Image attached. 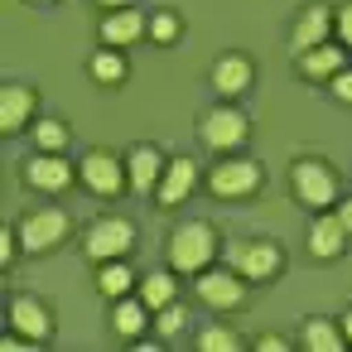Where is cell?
<instances>
[{"label":"cell","instance_id":"1","mask_svg":"<svg viewBox=\"0 0 352 352\" xmlns=\"http://www.w3.org/2000/svg\"><path fill=\"white\" fill-rule=\"evenodd\" d=\"M212 256H217V232H212L208 222H184V227L169 236V270H179V275L208 270Z\"/></svg>","mask_w":352,"mask_h":352},{"label":"cell","instance_id":"2","mask_svg":"<svg viewBox=\"0 0 352 352\" xmlns=\"http://www.w3.org/2000/svg\"><path fill=\"white\" fill-rule=\"evenodd\" d=\"M198 135H203V145H208V150L227 155V150L246 145V135H251V121H246V116H241L236 107H212V111L203 116Z\"/></svg>","mask_w":352,"mask_h":352},{"label":"cell","instance_id":"3","mask_svg":"<svg viewBox=\"0 0 352 352\" xmlns=\"http://www.w3.org/2000/svg\"><path fill=\"white\" fill-rule=\"evenodd\" d=\"M289 188H294V198L304 208H328L338 198V179H333V169L323 160H299L294 174H289Z\"/></svg>","mask_w":352,"mask_h":352},{"label":"cell","instance_id":"4","mask_svg":"<svg viewBox=\"0 0 352 352\" xmlns=\"http://www.w3.org/2000/svg\"><path fill=\"white\" fill-rule=\"evenodd\" d=\"M232 270L241 275V280H256V285H265V280H275L280 275V265H285V256H280V246H270V241H232Z\"/></svg>","mask_w":352,"mask_h":352},{"label":"cell","instance_id":"5","mask_svg":"<svg viewBox=\"0 0 352 352\" xmlns=\"http://www.w3.org/2000/svg\"><path fill=\"white\" fill-rule=\"evenodd\" d=\"M131 241H135V227L126 222V217H97L92 227H87V256L102 265V261H121L126 251H131Z\"/></svg>","mask_w":352,"mask_h":352},{"label":"cell","instance_id":"6","mask_svg":"<svg viewBox=\"0 0 352 352\" xmlns=\"http://www.w3.org/2000/svg\"><path fill=\"white\" fill-rule=\"evenodd\" d=\"M265 184V169L256 164V160H222L217 169H212V179H208V188L217 193V198H246V193H256Z\"/></svg>","mask_w":352,"mask_h":352},{"label":"cell","instance_id":"7","mask_svg":"<svg viewBox=\"0 0 352 352\" xmlns=\"http://www.w3.org/2000/svg\"><path fill=\"white\" fill-rule=\"evenodd\" d=\"M78 179H82L92 193H102V198H111V193H121V188L131 184L126 164H121L116 155H107V150H92V155H82V164H78Z\"/></svg>","mask_w":352,"mask_h":352},{"label":"cell","instance_id":"8","mask_svg":"<svg viewBox=\"0 0 352 352\" xmlns=\"http://www.w3.org/2000/svg\"><path fill=\"white\" fill-rule=\"evenodd\" d=\"M68 236V212L63 208H34L25 222H20V246L25 251H49Z\"/></svg>","mask_w":352,"mask_h":352},{"label":"cell","instance_id":"9","mask_svg":"<svg viewBox=\"0 0 352 352\" xmlns=\"http://www.w3.org/2000/svg\"><path fill=\"white\" fill-rule=\"evenodd\" d=\"M198 299L212 309H241L246 304V285L236 270H198Z\"/></svg>","mask_w":352,"mask_h":352},{"label":"cell","instance_id":"10","mask_svg":"<svg viewBox=\"0 0 352 352\" xmlns=\"http://www.w3.org/2000/svg\"><path fill=\"white\" fill-rule=\"evenodd\" d=\"M73 179H78V169H73L58 150H44V155H34V160L25 164V184H34V188H44V193H63Z\"/></svg>","mask_w":352,"mask_h":352},{"label":"cell","instance_id":"11","mask_svg":"<svg viewBox=\"0 0 352 352\" xmlns=\"http://www.w3.org/2000/svg\"><path fill=\"white\" fill-rule=\"evenodd\" d=\"M193 184H198V164L179 155V160H169V164H164V179H160L155 198H160L164 208H179V203L193 193Z\"/></svg>","mask_w":352,"mask_h":352},{"label":"cell","instance_id":"12","mask_svg":"<svg viewBox=\"0 0 352 352\" xmlns=\"http://www.w3.org/2000/svg\"><path fill=\"white\" fill-rule=\"evenodd\" d=\"M328 30H333V10H328V6H309V10L299 15L294 34H289V49H294V54H309V49L328 44Z\"/></svg>","mask_w":352,"mask_h":352},{"label":"cell","instance_id":"13","mask_svg":"<svg viewBox=\"0 0 352 352\" xmlns=\"http://www.w3.org/2000/svg\"><path fill=\"white\" fill-rule=\"evenodd\" d=\"M251 78H256V68H251L246 54H222V58L212 63V87H217L222 97H241V92L251 87Z\"/></svg>","mask_w":352,"mask_h":352},{"label":"cell","instance_id":"14","mask_svg":"<svg viewBox=\"0 0 352 352\" xmlns=\"http://www.w3.org/2000/svg\"><path fill=\"white\" fill-rule=\"evenodd\" d=\"M126 174H131V188H135V193H155L160 179H164L160 150H155V145H135V150L126 155Z\"/></svg>","mask_w":352,"mask_h":352},{"label":"cell","instance_id":"15","mask_svg":"<svg viewBox=\"0 0 352 352\" xmlns=\"http://www.w3.org/2000/svg\"><path fill=\"white\" fill-rule=\"evenodd\" d=\"M10 323H15L30 342H44V338L54 333V318H49V309H44L34 294H20V299L10 304Z\"/></svg>","mask_w":352,"mask_h":352},{"label":"cell","instance_id":"16","mask_svg":"<svg viewBox=\"0 0 352 352\" xmlns=\"http://www.w3.org/2000/svg\"><path fill=\"white\" fill-rule=\"evenodd\" d=\"M30 116H34V92H30V87H20V82H10L6 92H0V131L15 135Z\"/></svg>","mask_w":352,"mask_h":352},{"label":"cell","instance_id":"17","mask_svg":"<svg viewBox=\"0 0 352 352\" xmlns=\"http://www.w3.org/2000/svg\"><path fill=\"white\" fill-rule=\"evenodd\" d=\"M145 30H150V20H145V15H135V10H111V15L102 20V44L121 49V44H135Z\"/></svg>","mask_w":352,"mask_h":352},{"label":"cell","instance_id":"18","mask_svg":"<svg viewBox=\"0 0 352 352\" xmlns=\"http://www.w3.org/2000/svg\"><path fill=\"white\" fill-rule=\"evenodd\" d=\"M342 241H347V227L338 222V212H333V217H318V222L309 227V251H314L318 261L342 256Z\"/></svg>","mask_w":352,"mask_h":352},{"label":"cell","instance_id":"19","mask_svg":"<svg viewBox=\"0 0 352 352\" xmlns=\"http://www.w3.org/2000/svg\"><path fill=\"white\" fill-rule=\"evenodd\" d=\"M299 73H304V78H333V73H342L338 44H318V49L299 54Z\"/></svg>","mask_w":352,"mask_h":352},{"label":"cell","instance_id":"20","mask_svg":"<svg viewBox=\"0 0 352 352\" xmlns=\"http://www.w3.org/2000/svg\"><path fill=\"white\" fill-rule=\"evenodd\" d=\"M342 338H347V333H342L338 323H328V318H309L299 342H304L309 352H338V347H342Z\"/></svg>","mask_w":352,"mask_h":352},{"label":"cell","instance_id":"21","mask_svg":"<svg viewBox=\"0 0 352 352\" xmlns=\"http://www.w3.org/2000/svg\"><path fill=\"white\" fill-rule=\"evenodd\" d=\"M131 285H135V275H131L126 261H102V270H97V289H102L107 299H126Z\"/></svg>","mask_w":352,"mask_h":352},{"label":"cell","instance_id":"22","mask_svg":"<svg viewBox=\"0 0 352 352\" xmlns=\"http://www.w3.org/2000/svg\"><path fill=\"white\" fill-rule=\"evenodd\" d=\"M111 323H116V333L135 338V333H145V323H150V304H145V299H121L116 314H111Z\"/></svg>","mask_w":352,"mask_h":352},{"label":"cell","instance_id":"23","mask_svg":"<svg viewBox=\"0 0 352 352\" xmlns=\"http://www.w3.org/2000/svg\"><path fill=\"white\" fill-rule=\"evenodd\" d=\"M87 73H92L97 82H107V87H116V82L126 78V58H121V54H107V49H102V54H92V63H87Z\"/></svg>","mask_w":352,"mask_h":352},{"label":"cell","instance_id":"24","mask_svg":"<svg viewBox=\"0 0 352 352\" xmlns=\"http://www.w3.org/2000/svg\"><path fill=\"white\" fill-rule=\"evenodd\" d=\"M174 275L169 270H160V275H145V289H140V299L150 304V309H164V304H174Z\"/></svg>","mask_w":352,"mask_h":352},{"label":"cell","instance_id":"25","mask_svg":"<svg viewBox=\"0 0 352 352\" xmlns=\"http://www.w3.org/2000/svg\"><path fill=\"white\" fill-rule=\"evenodd\" d=\"M34 140H39V150H63V145H68V126L54 121V116H44V121L34 126Z\"/></svg>","mask_w":352,"mask_h":352},{"label":"cell","instance_id":"26","mask_svg":"<svg viewBox=\"0 0 352 352\" xmlns=\"http://www.w3.org/2000/svg\"><path fill=\"white\" fill-rule=\"evenodd\" d=\"M198 347H203V352H236L241 338H236L232 328H208V333L198 338Z\"/></svg>","mask_w":352,"mask_h":352},{"label":"cell","instance_id":"27","mask_svg":"<svg viewBox=\"0 0 352 352\" xmlns=\"http://www.w3.org/2000/svg\"><path fill=\"white\" fill-rule=\"evenodd\" d=\"M150 34H155L160 44H174V39H179V15H174V10H155V15H150Z\"/></svg>","mask_w":352,"mask_h":352},{"label":"cell","instance_id":"28","mask_svg":"<svg viewBox=\"0 0 352 352\" xmlns=\"http://www.w3.org/2000/svg\"><path fill=\"white\" fill-rule=\"evenodd\" d=\"M184 323H188V314H184V304L174 299V304H164V309H160V323H155V328H160V333H179Z\"/></svg>","mask_w":352,"mask_h":352},{"label":"cell","instance_id":"29","mask_svg":"<svg viewBox=\"0 0 352 352\" xmlns=\"http://www.w3.org/2000/svg\"><path fill=\"white\" fill-rule=\"evenodd\" d=\"M333 97L352 107V73H347V68H342V73H333Z\"/></svg>","mask_w":352,"mask_h":352},{"label":"cell","instance_id":"30","mask_svg":"<svg viewBox=\"0 0 352 352\" xmlns=\"http://www.w3.org/2000/svg\"><path fill=\"white\" fill-rule=\"evenodd\" d=\"M333 25H338V39H342V44H352V6H342V10L333 15Z\"/></svg>","mask_w":352,"mask_h":352},{"label":"cell","instance_id":"31","mask_svg":"<svg viewBox=\"0 0 352 352\" xmlns=\"http://www.w3.org/2000/svg\"><path fill=\"white\" fill-rule=\"evenodd\" d=\"M256 347H261V352H285V338H275V333H265V338H256Z\"/></svg>","mask_w":352,"mask_h":352},{"label":"cell","instance_id":"32","mask_svg":"<svg viewBox=\"0 0 352 352\" xmlns=\"http://www.w3.org/2000/svg\"><path fill=\"white\" fill-rule=\"evenodd\" d=\"M338 222L352 232V198H347V203H338Z\"/></svg>","mask_w":352,"mask_h":352},{"label":"cell","instance_id":"33","mask_svg":"<svg viewBox=\"0 0 352 352\" xmlns=\"http://www.w3.org/2000/svg\"><path fill=\"white\" fill-rule=\"evenodd\" d=\"M97 6H107V10H126L131 0H97Z\"/></svg>","mask_w":352,"mask_h":352},{"label":"cell","instance_id":"34","mask_svg":"<svg viewBox=\"0 0 352 352\" xmlns=\"http://www.w3.org/2000/svg\"><path fill=\"white\" fill-rule=\"evenodd\" d=\"M342 333H347V338H352V314H342Z\"/></svg>","mask_w":352,"mask_h":352}]
</instances>
